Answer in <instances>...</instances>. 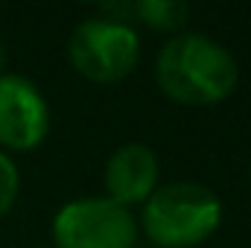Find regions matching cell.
Wrapping results in <instances>:
<instances>
[{
  "mask_svg": "<svg viewBox=\"0 0 251 248\" xmlns=\"http://www.w3.org/2000/svg\"><path fill=\"white\" fill-rule=\"evenodd\" d=\"M158 91L190 108H210L234 97L240 88L237 56L213 35L184 29L170 35L155 56Z\"/></svg>",
  "mask_w": 251,
  "mask_h": 248,
  "instance_id": "obj_1",
  "label": "cell"
},
{
  "mask_svg": "<svg viewBox=\"0 0 251 248\" xmlns=\"http://www.w3.org/2000/svg\"><path fill=\"white\" fill-rule=\"evenodd\" d=\"M225 219V204L213 187L201 181H167L137 213V231L155 248H199Z\"/></svg>",
  "mask_w": 251,
  "mask_h": 248,
  "instance_id": "obj_2",
  "label": "cell"
},
{
  "mask_svg": "<svg viewBox=\"0 0 251 248\" xmlns=\"http://www.w3.org/2000/svg\"><path fill=\"white\" fill-rule=\"evenodd\" d=\"M143 59V41L123 21L91 15L82 18L67 38V64L76 76L94 85H120Z\"/></svg>",
  "mask_w": 251,
  "mask_h": 248,
  "instance_id": "obj_3",
  "label": "cell"
},
{
  "mask_svg": "<svg viewBox=\"0 0 251 248\" xmlns=\"http://www.w3.org/2000/svg\"><path fill=\"white\" fill-rule=\"evenodd\" d=\"M50 240L53 248H134L140 231L134 210L105 196H79L53 213Z\"/></svg>",
  "mask_w": 251,
  "mask_h": 248,
  "instance_id": "obj_4",
  "label": "cell"
},
{
  "mask_svg": "<svg viewBox=\"0 0 251 248\" xmlns=\"http://www.w3.org/2000/svg\"><path fill=\"white\" fill-rule=\"evenodd\" d=\"M53 128V108L44 91L21 76L3 73L0 76V152L6 155H26L44 146Z\"/></svg>",
  "mask_w": 251,
  "mask_h": 248,
  "instance_id": "obj_5",
  "label": "cell"
},
{
  "mask_svg": "<svg viewBox=\"0 0 251 248\" xmlns=\"http://www.w3.org/2000/svg\"><path fill=\"white\" fill-rule=\"evenodd\" d=\"M161 187V158L149 143L126 140L102 164V196L126 210L140 207Z\"/></svg>",
  "mask_w": 251,
  "mask_h": 248,
  "instance_id": "obj_6",
  "label": "cell"
},
{
  "mask_svg": "<svg viewBox=\"0 0 251 248\" xmlns=\"http://www.w3.org/2000/svg\"><path fill=\"white\" fill-rule=\"evenodd\" d=\"M97 15L123 21L134 29L146 26L152 32L178 35V32H184V26L190 21V6L184 0H120V3L100 6Z\"/></svg>",
  "mask_w": 251,
  "mask_h": 248,
  "instance_id": "obj_7",
  "label": "cell"
},
{
  "mask_svg": "<svg viewBox=\"0 0 251 248\" xmlns=\"http://www.w3.org/2000/svg\"><path fill=\"white\" fill-rule=\"evenodd\" d=\"M21 184H24V178H21L15 158L0 152V222L15 210V204L21 198Z\"/></svg>",
  "mask_w": 251,
  "mask_h": 248,
  "instance_id": "obj_8",
  "label": "cell"
},
{
  "mask_svg": "<svg viewBox=\"0 0 251 248\" xmlns=\"http://www.w3.org/2000/svg\"><path fill=\"white\" fill-rule=\"evenodd\" d=\"M3 73H9V50H6V44H3V38H0V76Z\"/></svg>",
  "mask_w": 251,
  "mask_h": 248,
  "instance_id": "obj_9",
  "label": "cell"
},
{
  "mask_svg": "<svg viewBox=\"0 0 251 248\" xmlns=\"http://www.w3.org/2000/svg\"><path fill=\"white\" fill-rule=\"evenodd\" d=\"M249 184H251V164H249Z\"/></svg>",
  "mask_w": 251,
  "mask_h": 248,
  "instance_id": "obj_10",
  "label": "cell"
}]
</instances>
